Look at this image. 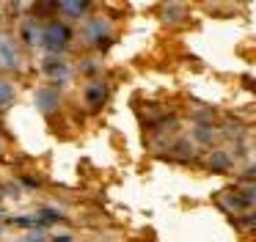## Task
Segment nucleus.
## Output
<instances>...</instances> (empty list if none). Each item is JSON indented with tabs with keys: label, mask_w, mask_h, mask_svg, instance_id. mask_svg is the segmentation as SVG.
Returning a JSON list of instances; mask_svg holds the SVG:
<instances>
[{
	"label": "nucleus",
	"mask_w": 256,
	"mask_h": 242,
	"mask_svg": "<svg viewBox=\"0 0 256 242\" xmlns=\"http://www.w3.org/2000/svg\"><path fill=\"white\" fill-rule=\"evenodd\" d=\"M39 42H42L44 50H50L52 55H58V52H64V50L69 47V42H72V30H69L66 22L52 20V22H47V25L42 28Z\"/></svg>",
	"instance_id": "nucleus-1"
},
{
	"label": "nucleus",
	"mask_w": 256,
	"mask_h": 242,
	"mask_svg": "<svg viewBox=\"0 0 256 242\" xmlns=\"http://www.w3.org/2000/svg\"><path fill=\"white\" fill-rule=\"evenodd\" d=\"M58 104H61V91L56 86H47L36 91V108L42 113H52V110H58Z\"/></svg>",
	"instance_id": "nucleus-2"
},
{
	"label": "nucleus",
	"mask_w": 256,
	"mask_h": 242,
	"mask_svg": "<svg viewBox=\"0 0 256 242\" xmlns=\"http://www.w3.org/2000/svg\"><path fill=\"white\" fill-rule=\"evenodd\" d=\"M0 66H3V69H17L20 66V58H17V52H14V42L6 33H0Z\"/></svg>",
	"instance_id": "nucleus-3"
},
{
	"label": "nucleus",
	"mask_w": 256,
	"mask_h": 242,
	"mask_svg": "<svg viewBox=\"0 0 256 242\" xmlns=\"http://www.w3.org/2000/svg\"><path fill=\"white\" fill-rule=\"evenodd\" d=\"M83 99H86V104L88 108H102V102L108 99V86L105 82H88L86 86V91H83Z\"/></svg>",
	"instance_id": "nucleus-4"
},
{
	"label": "nucleus",
	"mask_w": 256,
	"mask_h": 242,
	"mask_svg": "<svg viewBox=\"0 0 256 242\" xmlns=\"http://www.w3.org/2000/svg\"><path fill=\"white\" fill-rule=\"evenodd\" d=\"M88 33H91V42H94V47H108V25L105 20H91L88 22Z\"/></svg>",
	"instance_id": "nucleus-5"
},
{
	"label": "nucleus",
	"mask_w": 256,
	"mask_h": 242,
	"mask_svg": "<svg viewBox=\"0 0 256 242\" xmlns=\"http://www.w3.org/2000/svg\"><path fill=\"white\" fill-rule=\"evenodd\" d=\"M44 72H47L50 77H58V80H64V77L69 74L66 64H64V60L58 58V55H52V58H47V60H44Z\"/></svg>",
	"instance_id": "nucleus-6"
},
{
	"label": "nucleus",
	"mask_w": 256,
	"mask_h": 242,
	"mask_svg": "<svg viewBox=\"0 0 256 242\" xmlns=\"http://www.w3.org/2000/svg\"><path fill=\"white\" fill-rule=\"evenodd\" d=\"M228 165H232V160H228V154H226V152H212V157H210V168H215V170H226Z\"/></svg>",
	"instance_id": "nucleus-7"
},
{
	"label": "nucleus",
	"mask_w": 256,
	"mask_h": 242,
	"mask_svg": "<svg viewBox=\"0 0 256 242\" xmlns=\"http://www.w3.org/2000/svg\"><path fill=\"white\" fill-rule=\"evenodd\" d=\"M58 11L64 14H72V16H80L88 11V3H58Z\"/></svg>",
	"instance_id": "nucleus-8"
},
{
	"label": "nucleus",
	"mask_w": 256,
	"mask_h": 242,
	"mask_svg": "<svg viewBox=\"0 0 256 242\" xmlns=\"http://www.w3.org/2000/svg\"><path fill=\"white\" fill-rule=\"evenodd\" d=\"M12 99H14V86L6 77H0V104H8Z\"/></svg>",
	"instance_id": "nucleus-9"
},
{
	"label": "nucleus",
	"mask_w": 256,
	"mask_h": 242,
	"mask_svg": "<svg viewBox=\"0 0 256 242\" xmlns=\"http://www.w3.org/2000/svg\"><path fill=\"white\" fill-rule=\"evenodd\" d=\"M39 223H42V226L61 223V212H56V209H42V212H39Z\"/></svg>",
	"instance_id": "nucleus-10"
},
{
	"label": "nucleus",
	"mask_w": 256,
	"mask_h": 242,
	"mask_svg": "<svg viewBox=\"0 0 256 242\" xmlns=\"http://www.w3.org/2000/svg\"><path fill=\"white\" fill-rule=\"evenodd\" d=\"M196 138H198V140H210V130H198V135H196Z\"/></svg>",
	"instance_id": "nucleus-11"
},
{
	"label": "nucleus",
	"mask_w": 256,
	"mask_h": 242,
	"mask_svg": "<svg viewBox=\"0 0 256 242\" xmlns=\"http://www.w3.org/2000/svg\"><path fill=\"white\" fill-rule=\"evenodd\" d=\"M52 242H72V236H69V234H61V236H52Z\"/></svg>",
	"instance_id": "nucleus-12"
},
{
	"label": "nucleus",
	"mask_w": 256,
	"mask_h": 242,
	"mask_svg": "<svg viewBox=\"0 0 256 242\" xmlns=\"http://www.w3.org/2000/svg\"><path fill=\"white\" fill-rule=\"evenodd\" d=\"M0 204H3V190H0Z\"/></svg>",
	"instance_id": "nucleus-13"
}]
</instances>
